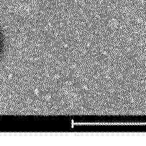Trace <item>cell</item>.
Masks as SVG:
<instances>
[{
    "label": "cell",
    "instance_id": "obj_1",
    "mask_svg": "<svg viewBox=\"0 0 146 146\" xmlns=\"http://www.w3.org/2000/svg\"><path fill=\"white\" fill-rule=\"evenodd\" d=\"M5 50V38L2 30L0 28V62L1 60L2 56L3 55Z\"/></svg>",
    "mask_w": 146,
    "mask_h": 146
}]
</instances>
